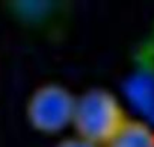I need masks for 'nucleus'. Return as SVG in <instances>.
Masks as SVG:
<instances>
[{
    "mask_svg": "<svg viewBox=\"0 0 154 147\" xmlns=\"http://www.w3.org/2000/svg\"><path fill=\"white\" fill-rule=\"evenodd\" d=\"M127 118L122 103L112 91L91 88L75 97L71 126L77 136L103 145Z\"/></svg>",
    "mask_w": 154,
    "mask_h": 147,
    "instance_id": "obj_1",
    "label": "nucleus"
},
{
    "mask_svg": "<svg viewBox=\"0 0 154 147\" xmlns=\"http://www.w3.org/2000/svg\"><path fill=\"white\" fill-rule=\"evenodd\" d=\"M75 96L57 82H47L35 88L26 105L30 126L41 133L54 135L72 123Z\"/></svg>",
    "mask_w": 154,
    "mask_h": 147,
    "instance_id": "obj_2",
    "label": "nucleus"
},
{
    "mask_svg": "<svg viewBox=\"0 0 154 147\" xmlns=\"http://www.w3.org/2000/svg\"><path fill=\"white\" fill-rule=\"evenodd\" d=\"M103 147H154V129L143 120L127 118Z\"/></svg>",
    "mask_w": 154,
    "mask_h": 147,
    "instance_id": "obj_3",
    "label": "nucleus"
},
{
    "mask_svg": "<svg viewBox=\"0 0 154 147\" xmlns=\"http://www.w3.org/2000/svg\"><path fill=\"white\" fill-rule=\"evenodd\" d=\"M127 94L134 106L149 118H154V73L140 65L139 73L127 84Z\"/></svg>",
    "mask_w": 154,
    "mask_h": 147,
    "instance_id": "obj_4",
    "label": "nucleus"
},
{
    "mask_svg": "<svg viewBox=\"0 0 154 147\" xmlns=\"http://www.w3.org/2000/svg\"><path fill=\"white\" fill-rule=\"evenodd\" d=\"M139 64L149 68L154 73V30H152L149 40L146 41V44L142 47V50L139 53Z\"/></svg>",
    "mask_w": 154,
    "mask_h": 147,
    "instance_id": "obj_5",
    "label": "nucleus"
},
{
    "mask_svg": "<svg viewBox=\"0 0 154 147\" xmlns=\"http://www.w3.org/2000/svg\"><path fill=\"white\" fill-rule=\"evenodd\" d=\"M54 147H103V145H98L95 142L83 139V138L77 136V135H72V136H66V138L60 139Z\"/></svg>",
    "mask_w": 154,
    "mask_h": 147,
    "instance_id": "obj_6",
    "label": "nucleus"
}]
</instances>
